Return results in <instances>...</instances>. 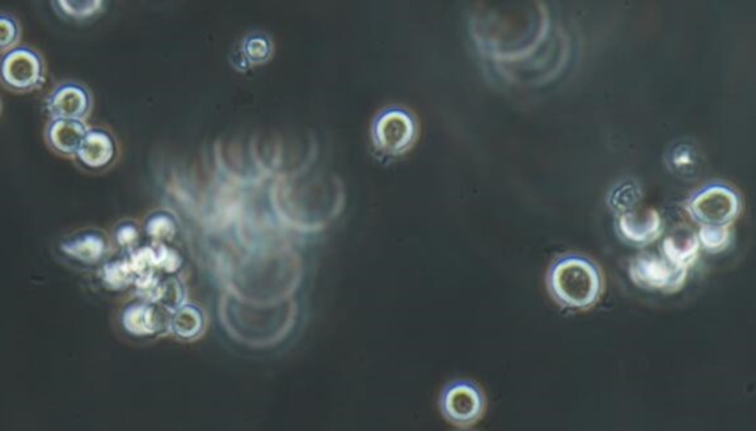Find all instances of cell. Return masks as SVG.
<instances>
[{"instance_id": "6", "label": "cell", "mask_w": 756, "mask_h": 431, "mask_svg": "<svg viewBox=\"0 0 756 431\" xmlns=\"http://www.w3.org/2000/svg\"><path fill=\"white\" fill-rule=\"evenodd\" d=\"M741 198L734 189L713 184L695 194L687 211L702 226H729L741 213Z\"/></svg>"}, {"instance_id": "26", "label": "cell", "mask_w": 756, "mask_h": 431, "mask_svg": "<svg viewBox=\"0 0 756 431\" xmlns=\"http://www.w3.org/2000/svg\"><path fill=\"white\" fill-rule=\"evenodd\" d=\"M460 431H472V430H460Z\"/></svg>"}, {"instance_id": "3", "label": "cell", "mask_w": 756, "mask_h": 431, "mask_svg": "<svg viewBox=\"0 0 756 431\" xmlns=\"http://www.w3.org/2000/svg\"><path fill=\"white\" fill-rule=\"evenodd\" d=\"M59 260L75 270H98L113 256L112 238L100 228H82L57 243Z\"/></svg>"}, {"instance_id": "24", "label": "cell", "mask_w": 756, "mask_h": 431, "mask_svg": "<svg viewBox=\"0 0 756 431\" xmlns=\"http://www.w3.org/2000/svg\"><path fill=\"white\" fill-rule=\"evenodd\" d=\"M244 53L252 62H264L270 55L269 42L261 36H252L244 46Z\"/></svg>"}, {"instance_id": "11", "label": "cell", "mask_w": 756, "mask_h": 431, "mask_svg": "<svg viewBox=\"0 0 756 431\" xmlns=\"http://www.w3.org/2000/svg\"><path fill=\"white\" fill-rule=\"evenodd\" d=\"M121 331L130 338H153L168 328V319L160 304L139 299L126 304L118 315Z\"/></svg>"}, {"instance_id": "9", "label": "cell", "mask_w": 756, "mask_h": 431, "mask_svg": "<svg viewBox=\"0 0 756 431\" xmlns=\"http://www.w3.org/2000/svg\"><path fill=\"white\" fill-rule=\"evenodd\" d=\"M45 109L50 120L86 121L94 109V95L83 83L66 80L46 96Z\"/></svg>"}, {"instance_id": "1", "label": "cell", "mask_w": 756, "mask_h": 431, "mask_svg": "<svg viewBox=\"0 0 756 431\" xmlns=\"http://www.w3.org/2000/svg\"><path fill=\"white\" fill-rule=\"evenodd\" d=\"M548 20L543 7L487 8L475 19V37L485 55L496 59L526 57L546 36Z\"/></svg>"}, {"instance_id": "20", "label": "cell", "mask_w": 756, "mask_h": 431, "mask_svg": "<svg viewBox=\"0 0 756 431\" xmlns=\"http://www.w3.org/2000/svg\"><path fill=\"white\" fill-rule=\"evenodd\" d=\"M143 231L153 243L166 244L176 234V222L167 211L159 210L148 215Z\"/></svg>"}, {"instance_id": "10", "label": "cell", "mask_w": 756, "mask_h": 431, "mask_svg": "<svg viewBox=\"0 0 756 431\" xmlns=\"http://www.w3.org/2000/svg\"><path fill=\"white\" fill-rule=\"evenodd\" d=\"M118 154L120 151L116 137L108 129L96 126L89 128L73 160L80 171L100 175L117 163Z\"/></svg>"}, {"instance_id": "13", "label": "cell", "mask_w": 756, "mask_h": 431, "mask_svg": "<svg viewBox=\"0 0 756 431\" xmlns=\"http://www.w3.org/2000/svg\"><path fill=\"white\" fill-rule=\"evenodd\" d=\"M618 228L620 235L629 243L648 245L661 235V215L654 209H633L620 214Z\"/></svg>"}, {"instance_id": "25", "label": "cell", "mask_w": 756, "mask_h": 431, "mask_svg": "<svg viewBox=\"0 0 756 431\" xmlns=\"http://www.w3.org/2000/svg\"><path fill=\"white\" fill-rule=\"evenodd\" d=\"M3 105H2V100H0V114H2Z\"/></svg>"}, {"instance_id": "5", "label": "cell", "mask_w": 756, "mask_h": 431, "mask_svg": "<svg viewBox=\"0 0 756 431\" xmlns=\"http://www.w3.org/2000/svg\"><path fill=\"white\" fill-rule=\"evenodd\" d=\"M443 418L460 429H468L481 420L488 408L487 395L472 380H454L447 383L439 397Z\"/></svg>"}, {"instance_id": "14", "label": "cell", "mask_w": 756, "mask_h": 431, "mask_svg": "<svg viewBox=\"0 0 756 431\" xmlns=\"http://www.w3.org/2000/svg\"><path fill=\"white\" fill-rule=\"evenodd\" d=\"M699 248L698 234L688 228H679L674 234L666 236L662 244L665 259L686 269L698 259Z\"/></svg>"}, {"instance_id": "4", "label": "cell", "mask_w": 756, "mask_h": 431, "mask_svg": "<svg viewBox=\"0 0 756 431\" xmlns=\"http://www.w3.org/2000/svg\"><path fill=\"white\" fill-rule=\"evenodd\" d=\"M44 55L32 46L19 45L0 55V84L12 94H32L46 82Z\"/></svg>"}, {"instance_id": "15", "label": "cell", "mask_w": 756, "mask_h": 431, "mask_svg": "<svg viewBox=\"0 0 756 431\" xmlns=\"http://www.w3.org/2000/svg\"><path fill=\"white\" fill-rule=\"evenodd\" d=\"M206 318L202 311L194 304H184L168 318V329L183 341L196 340L205 333Z\"/></svg>"}, {"instance_id": "7", "label": "cell", "mask_w": 756, "mask_h": 431, "mask_svg": "<svg viewBox=\"0 0 756 431\" xmlns=\"http://www.w3.org/2000/svg\"><path fill=\"white\" fill-rule=\"evenodd\" d=\"M629 275L633 284L641 289L675 293L686 284L687 269L671 264L665 257L643 253L632 260Z\"/></svg>"}, {"instance_id": "2", "label": "cell", "mask_w": 756, "mask_h": 431, "mask_svg": "<svg viewBox=\"0 0 756 431\" xmlns=\"http://www.w3.org/2000/svg\"><path fill=\"white\" fill-rule=\"evenodd\" d=\"M548 293L566 310L586 311L597 304L604 291L602 270L584 256L560 257L547 273Z\"/></svg>"}, {"instance_id": "17", "label": "cell", "mask_w": 756, "mask_h": 431, "mask_svg": "<svg viewBox=\"0 0 756 431\" xmlns=\"http://www.w3.org/2000/svg\"><path fill=\"white\" fill-rule=\"evenodd\" d=\"M50 5L59 19L70 23H89L107 10V3L103 0H54Z\"/></svg>"}, {"instance_id": "18", "label": "cell", "mask_w": 756, "mask_h": 431, "mask_svg": "<svg viewBox=\"0 0 756 431\" xmlns=\"http://www.w3.org/2000/svg\"><path fill=\"white\" fill-rule=\"evenodd\" d=\"M666 163L675 176L686 180L698 179L700 171H702V159H700L699 151L686 142H679L671 148Z\"/></svg>"}, {"instance_id": "19", "label": "cell", "mask_w": 756, "mask_h": 431, "mask_svg": "<svg viewBox=\"0 0 756 431\" xmlns=\"http://www.w3.org/2000/svg\"><path fill=\"white\" fill-rule=\"evenodd\" d=\"M109 238H112V244L114 247L118 248L121 255H130V253L139 248V243H141L142 238V230L132 219H125V221H120L114 225Z\"/></svg>"}, {"instance_id": "21", "label": "cell", "mask_w": 756, "mask_h": 431, "mask_svg": "<svg viewBox=\"0 0 756 431\" xmlns=\"http://www.w3.org/2000/svg\"><path fill=\"white\" fill-rule=\"evenodd\" d=\"M640 201V187L632 180L619 182L609 194V206L616 213H628V211L636 209Z\"/></svg>"}, {"instance_id": "12", "label": "cell", "mask_w": 756, "mask_h": 431, "mask_svg": "<svg viewBox=\"0 0 756 431\" xmlns=\"http://www.w3.org/2000/svg\"><path fill=\"white\" fill-rule=\"evenodd\" d=\"M86 121L49 120L45 128V142L54 154L62 159L75 158L88 133Z\"/></svg>"}, {"instance_id": "22", "label": "cell", "mask_w": 756, "mask_h": 431, "mask_svg": "<svg viewBox=\"0 0 756 431\" xmlns=\"http://www.w3.org/2000/svg\"><path fill=\"white\" fill-rule=\"evenodd\" d=\"M21 35L23 30L19 19L10 12L0 11V55L19 46Z\"/></svg>"}, {"instance_id": "8", "label": "cell", "mask_w": 756, "mask_h": 431, "mask_svg": "<svg viewBox=\"0 0 756 431\" xmlns=\"http://www.w3.org/2000/svg\"><path fill=\"white\" fill-rule=\"evenodd\" d=\"M417 138V123L405 109L388 108L380 113L373 125L375 147L384 154L407 152Z\"/></svg>"}, {"instance_id": "23", "label": "cell", "mask_w": 756, "mask_h": 431, "mask_svg": "<svg viewBox=\"0 0 756 431\" xmlns=\"http://www.w3.org/2000/svg\"><path fill=\"white\" fill-rule=\"evenodd\" d=\"M698 238L707 251L717 253L728 247L732 234L729 226H700Z\"/></svg>"}, {"instance_id": "16", "label": "cell", "mask_w": 756, "mask_h": 431, "mask_svg": "<svg viewBox=\"0 0 756 431\" xmlns=\"http://www.w3.org/2000/svg\"><path fill=\"white\" fill-rule=\"evenodd\" d=\"M98 278L104 289L109 291H121L128 289L137 281L132 266H130L128 255L112 256L98 270Z\"/></svg>"}]
</instances>
